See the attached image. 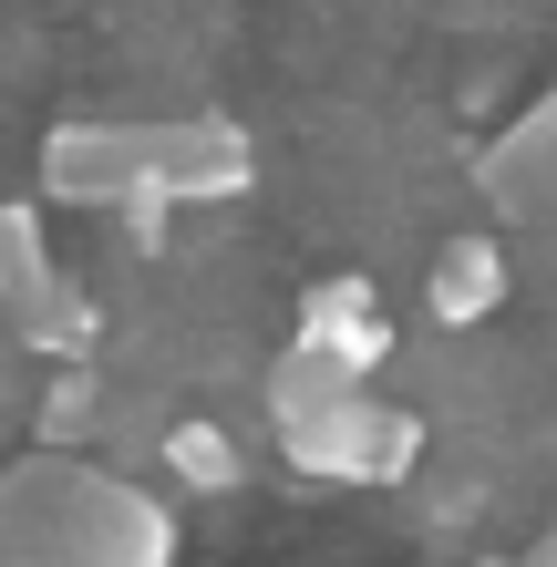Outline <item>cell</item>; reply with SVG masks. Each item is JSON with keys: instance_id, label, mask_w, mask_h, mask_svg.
Segmentation results:
<instances>
[{"instance_id": "obj_1", "label": "cell", "mask_w": 557, "mask_h": 567, "mask_svg": "<svg viewBox=\"0 0 557 567\" xmlns=\"http://www.w3.org/2000/svg\"><path fill=\"white\" fill-rule=\"evenodd\" d=\"M0 567H176V516L124 475L42 454L0 475Z\"/></svg>"}, {"instance_id": "obj_2", "label": "cell", "mask_w": 557, "mask_h": 567, "mask_svg": "<svg viewBox=\"0 0 557 567\" xmlns=\"http://www.w3.org/2000/svg\"><path fill=\"white\" fill-rule=\"evenodd\" d=\"M42 196L52 207H135V196H166V124L145 114H83L42 135Z\"/></svg>"}, {"instance_id": "obj_3", "label": "cell", "mask_w": 557, "mask_h": 567, "mask_svg": "<svg viewBox=\"0 0 557 567\" xmlns=\"http://www.w3.org/2000/svg\"><path fill=\"white\" fill-rule=\"evenodd\" d=\"M279 454L300 464V475H320V485H403L413 454H423V423L362 382V392H341V403H320V413H289Z\"/></svg>"}, {"instance_id": "obj_4", "label": "cell", "mask_w": 557, "mask_h": 567, "mask_svg": "<svg viewBox=\"0 0 557 567\" xmlns=\"http://www.w3.org/2000/svg\"><path fill=\"white\" fill-rule=\"evenodd\" d=\"M258 186V145L227 114H176L166 124V196L176 207H227Z\"/></svg>"}, {"instance_id": "obj_5", "label": "cell", "mask_w": 557, "mask_h": 567, "mask_svg": "<svg viewBox=\"0 0 557 567\" xmlns=\"http://www.w3.org/2000/svg\"><path fill=\"white\" fill-rule=\"evenodd\" d=\"M475 186L496 196L506 217H537V207H557V83H547L537 104H527V114H516L496 145L475 155Z\"/></svg>"}, {"instance_id": "obj_6", "label": "cell", "mask_w": 557, "mask_h": 567, "mask_svg": "<svg viewBox=\"0 0 557 567\" xmlns=\"http://www.w3.org/2000/svg\"><path fill=\"white\" fill-rule=\"evenodd\" d=\"M300 330H320V341H331L341 361H351V372H382V361H392V320H382V289L362 279V269H341V279H320L310 299H300Z\"/></svg>"}, {"instance_id": "obj_7", "label": "cell", "mask_w": 557, "mask_h": 567, "mask_svg": "<svg viewBox=\"0 0 557 567\" xmlns=\"http://www.w3.org/2000/svg\"><path fill=\"white\" fill-rule=\"evenodd\" d=\"M11 330H21V351H42V361H93V341H104V299H93L73 269H52L11 310Z\"/></svg>"}, {"instance_id": "obj_8", "label": "cell", "mask_w": 557, "mask_h": 567, "mask_svg": "<svg viewBox=\"0 0 557 567\" xmlns=\"http://www.w3.org/2000/svg\"><path fill=\"white\" fill-rule=\"evenodd\" d=\"M423 299H434L444 330H475L506 310V248L496 238H444L434 248V279H423Z\"/></svg>"}, {"instance_id": "obj_9", "label": "cell", "mask_w": 557, "mask_h": 567, "mask_svg": "<svg viewBox=\"0 0 557 567\" xmlns=\"http://www.w3.org/2000/svg\"><path fill=\"white\" fill-rule=\"evenodd\" d=\"M155 454H166V475H176L186 495H227V485L248 475V454L227 444V423H207V413L166 423V433H155Z\"/></svg>"}, {"instance_id": "obj_10", "label": "cell", "mask_w": 557, "mask_h": 567, "mask_svg": "<svg viewBox=\"0 0 557 567\" xmlns=\"http://www.w3.org/2000/svg\"><path fill=\"white\" fill-rule=\"evenodd\" d=\"M52 279V227L31 196H0V310H21L31 289Z\"/></svg>"}, {"instance_id": "obj_11", "label": "cell", "mask_w": 557, "mask_h": 567, "mask_svg": "<svg viewBox=\"0 0 557 567\" xmlns=\"http://www.w3.org/2000/svg\"><path fill=\"white\" fill-rule=\"evenodd\" d=\"M93 423V361H62V392L42 403V444H83Z\"/></svg>"}, {"instance_id": "obj_12", "label": "cell", "mask_w": 557, "mask_h": 567, "mask_svg": "<svg viewBox=\"0 0 557 567\" xmlns=\"http://www.w3.org/2000/svg\"><path fill=\"white\" fill-rule=\"evenodd\" d=\"M527 567H557V526H547V537H537V547H527Z\"/></svg>"}]
</instances>
